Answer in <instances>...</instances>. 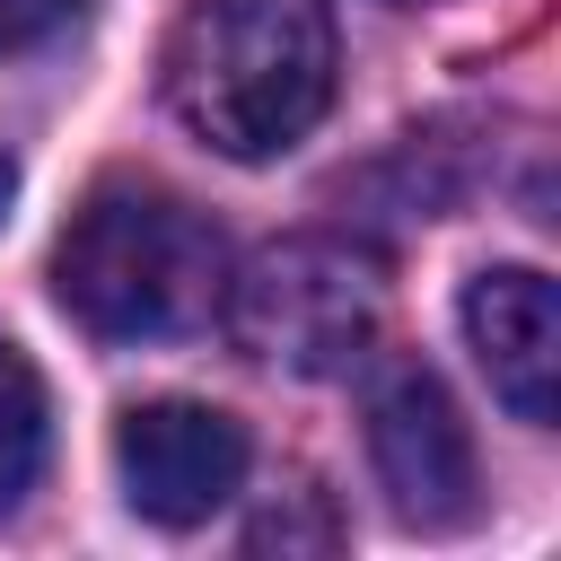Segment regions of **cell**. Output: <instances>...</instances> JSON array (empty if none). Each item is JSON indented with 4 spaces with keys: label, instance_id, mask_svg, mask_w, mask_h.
<instances>
[{
    "label": "cell",
    "instance_id": "cell-6",
    "mask_svg": "<svg viewBox=\"0 0 561 561\" xmlns=\"http://www.w3.org/2000/svg\"><path fill=\"white\" fill-rule=\"evenodd\" d=\"M465 342L491 377V394L526 421L552 430L561 421V289L535 263H491L465 280Z\"/></svg>",
    "mask_w": 561,
    "mask_h": 561
},
{
    "label": "cell",
    "instance_id": "cell-7",
    "mask_svg": "<svg viewBox=\"0 0 561 561\" xmlns=\"http://www.w3.org/2000/svg\"><path fill=\"white\" fill-rule=\"evenodd\" d=\"M53 412H44V377H35V359L0 333V517L35 491V473H44V430Z\"/></svg>",
    "mask_w": 561,
    "mask_h": 561
},
{
    "label": "cell",
    "instance_id": "cell-4",
    "mask_svg": "<svg viewBox=\"0 0 561 561\" xmlns=\"http://www.w3.org/2000/svg\"><path fill=\"white\" fill-rule=\"evenodd\" d=\"M368 456H377V482L394 500L403 526H465L473 517V491H482V465H473V430L447 394L438 368L421 359H394L377 386H368Z\"/></svg>",
    "mask_w": 561,
    "mask_h": 561
},
{
    "label": "cell",
    "instance_id": "cell-2",
    "mask_svg": "<svg viewBox=\"0 0 561 561\" xmlns=\"http://www.w3.org/2000/svg\"><path fill=\"white\" fill-rule=\"evenodd\" d=\"M53 298L96 342H184L219 324L228 237L158 184H105L53 245Z\"/></svg>",
    "mask_w": 561,
    "mask_h": 561
},
{
    "label": "cell",
    "instance_id": "cell-3",
    "mask_svg": "<svg viewBox=\"0 0 561 561\" xmlns=\"http://www.w3.org/2000/svg\"><path fill=\"white\" fill-rule=\"evenodd\" d=\"M377 316H386L377 263L351 254L342 237H280L254 263H228L219 298L228 342L280 377H351L377 342Z\"/></svg>",
    "mask_w": 561,
    "mask_h": 561
},
{
    "label": "cell",
    "instance_id": "cell-8",
    "mask_svg": "<svg viewBox=\"0 0 561 561\" xmlns=\"http://www.w3.org/2000/svg\"><path fill=\"white\" fill-rule=\"evenodd\" d=\"M70 18H79V0H0V61H9V53L53 44Z\"/></svg>",
    "mask_w": 561,
    "mask_h": 561
},
{
    "label": "cell",
    "instance_id": "cell-5",
    "mask_svg": "<svg viewBox=\"0 0 561 561\" xmlns=\"http://www.w3.org/2000/svg\"><path fill=\"white\" fill-rule=\"evenodd\" d=\"M245 465H254V438L219 403L158 394L114 421V473L149 526H202L210 508H228L245 491Z\"/></svg>",
    "mask_w": 561,
    "mask_h": 561
},
{
    "label": "cell",
    "instance_id": "cell-9",
    "mask_svg": "<svg viewBox=\"0 0 561 561\" xmlns=\"http://www.w3.org/2000/svg\"><path fill=\"white\" fill-rule=\"evenodd\" d=\"M9 202H18V158L0 149V219H9Z\"/></svg>",
    "mask_w": 561,
    "mask_h": 561
},
{
    "label": "cell",
    "instance_id": "cell-1",
    "mask_svg": "<svg viewBox=\"0 0 561 561\" xmlns=\"http://www.w3.org/2000/svg\"><path fill=\"white\" fill-rule=\"evenodd\" d=\"M333 9L324 0H193L167 35V114L237 167L289 158L333 105Z\"/></svg>",
    "mask_w": 561,
    "mask_h": 561
}]
</instances>
